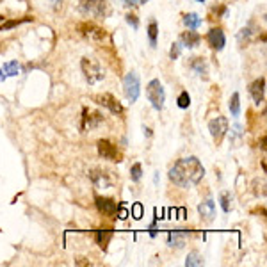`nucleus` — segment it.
<instances>
[{
    "instance_id": "4c0bfd02",
    "label": "nucleus",
    "mask_w": 267,
    "mask_h": 267,
    "mask_svg": "<svg viewBox=\"0 0 267 267\" xmlns=\"http://www.w3.org/2000/svg\"><path fill=\"white\" fill-rule=\"evenodd\" d=\"M0 22H4V16H0Z\"/></svg>"
},
{
    "instance_id": "39448f33",
    "label": "nucleus",
    "mask_w": 267,
    "mask_h": 267,
    "mask_svg": "<svg viewBox=\"0 0 267 267\" xmlns=\"http://www.w3.org/2000/svg\"><path fill=\"white\" fill-rule=\"evenodd\" d=\"M77 30H79L84 38L94 39V41H103V39L107 38V32H105L102 27H98L96 24H93V22H82V24L77 25Z\"/></svg>"
},
{
    "instance_id": "f8f14e48",
    "label": "nucleus",
    "mask_w": 267,
    "mask_h": 267,
    "mask_svg": "<svg viewBox=\"0 0 267 267\" xmlns=\"http://www.w3.org/2000/svg\"><path fill=\"white\" fill-rule=\"evenodd\" d=\"M249 94H251V98L255 100L257 105L264 103V98H266V79L260 77L253 82V84L249 86Z\"/></svg>"
},
{
    "instance_id": "a878e982",
    "label": "nucleus",
    "mask_w": 267,
    "mask_h": 267,
    "mask_svg": "<svg viewBox=\"0 0 267 267\" xmlns=\"http://www.w3.org/2000/svg\"><path fill=\"white\" fill-rule=\"evenodd\" d=\"M141 177H143V168H141L139 162H136V164L130 168V178H132V182H139Z\"/></svg>"
},
{
    "instance_id": "58836bf2",
    "label": "nucleus",
    "mask_w": 267,
    "mask_h": 267,
    "mask_svg": "<svg viewBox=\"0 0 267 267\" xmlns=\"http://www.w3.org/2000/svg\"><path fill=\"white\" fill-rule=\"evenodd\" d=\"M198 2H205V0H198Z\"/></svg>"
},
{
    "instance_id": "f3484780",
    "label": "nucleus",
    "mask_w": 267,
    "mask_h": 267,
    "mask_svg": "<svg viewBox=\"0 0 267 267\" xmlns=\"http://www.w3.org/2000/svg\"><path fill=\"white\" fill-rule=\"evenodd\" d=\"M20 73V64L18 61H9L4 64V68L0 70V80H5L7 77H16Z\"/></svg>"
},
{
    "instance_id": "9b49d317",
    "label": "nucleus",
    "mask_w": 267,
    "mask_h": 267,
    "mask_svg": "<svg viewBox=\"0 0 267 267\" xmlns=\"http://www.w3.org/2000/svg\"><path fill=\"white\" fill-rule=\"evenodd\" d=\"M94 102H98L100 105L107 107L113 114H123V105L114 98L113 94H109V93L98 94V96H94Z\"/></svg>"
},
{
    "instance_id": "20e7f679",
    "label": "nucleus",
    "mask_w": 267,
    "mask_h": 267,
    "mask_svg": "<svg viewBox=\"0 0 267 267\" xmlns=\"http://www.w3.org/2000/svg\"><path fill=\"white\" fill-rule=\"evenodd\" d=\"M146 96L150 100V103L153 105L157 111L164 107V100H166V94H164V88L160 84V80L153 79L150 84L146 86Z\"/></svg>"
},
{
    "instance_id": "5701e85b",
    "label": "nucleus",
    "mask_w": 267,
    "mask_h": 267,
    "mask_svg": "<svg viewBox=\"0 0 267 267\" xmlns=\"http://www.w3.org/2000/svg\"><path fill=\"white\" fill-rule=\"evenodd\" d=\"M230 111L234 116H239L240 114V96L239 93H234L232 94V98H230Z\"/></svg>"
},
{
    "instance_id": "aec40b11",
    "label": "nucleus",
    "mask_w": 267,
    "mask_h": 267,
    "mask_svg": "<svg viewBox=\"0 0 267 267\" xmlns=\"http://www.w3.org/2000/svg\"><path fill=\"white\" fill-rule=\"evenodd\" d=\"M111 239H113V232H103V230L96 232V242L100 244V248L102 249L107 248L109 242H111Z\"/></svg>"
},
{
    "instance_id": "f704fd0d",
    "label": "nucleus",
    "mask_w": 267,
    "mask_h": 267,
    "mask_svg": "<svg viewBox=\"0 0 267 267\" xmlns=\"http://www.w3.org/2000/svg\"><path fill=\"white\" fill-rule=\"evenodd\" d=\"M127 5H139V0H125Z\"/></svg>"
},
{
    "instance_id": "bb28decb",
    "label": "nucleus",
    "mask_w": 267,
    "mask_h": 267,
    "mask_svg": "<svg viewBox=\"0 0 267 267\" xmlns=\"http://www.w3.org/2000/svg\"><path fill=\"white\" fill-rule=\"evenodd\" d=\"M177 103H178V107H180V109H187L189 105H191V96H189L187 91H183V93L178 96Z\"/></svg>"
},
{
    "instance_id": "c85d7f7f",
    "label": "nucleus",
    "mask_w": 267,
    "mask_h": 267,
    "mask_svg": "<svg viewBox=\"0 0 267 267\" xmlns=\"http://www.w3.org/2000/svg\"><path fill=\"white\" fill-rule=\"evenodd\" d=\"M169 244L171 246H177V248H183V237L180 234H171L169 235Z\"/></svg>"
},
{
    "instance_id": "9d476101",
    "label": "nucleus",
    "mask_w": 267,
    "mask_h": 267,
    "mask_svg": "<svg viewBox=\"0 0 267 267\" xmlns=\"http://www.w3.org/2000/svg\"><path fill=\"white\" fill-rule=\"evenodd\" d=\"M94 203H96V208L100 210V214H103V216H109V217L116 216L118 208H119V205H118L114 200H111V198L96 196V198H94Z\"/></svg>"
},
{
    "instance_id": "0eeeda50",
    "label": "nucleus",
    "mask_w": 267,
    "mask_h": 267,
    "mask_svg": "<svg viewBox=\"0 0 267 267\" xmlns=\"http://www.w3.org/2000/svg\"><path fill=\"white\" fill-rule=\"evenodd\" d=\"M123 89H125V94H127V98L130 100L132 103L137 102V98H139V77L136 75V73H128L127 77H125V80H123Z\"/></svg>"
},
{
    "instance_id": "6e6552de",
    "label": "nucleus",
    "mask_w": 267,
    "mask_h": 267,
    "mask_svg": "<svg viewBox=\"0 0 267 267\" xmlns=\"http://www.w3.org/2000/svg\"><path fill=\"white\" fill-rule=\"evenodd\" d=\"M208 130H210V136L214 137V141L219 145L223 137H225V134L228 132V119L225 116H217L216 119H212L208 123Z\"/></svg>"
},
{
    "instance_id": "c9c22d12",
    "label": "nucleus",
    "mask_w": 267,
    "mask_h": 267,
    "mask_svg": "<svg viewBox=\"0 0 267 267\" xmlns=\"http://www.w3.org/2000/svg\"><path fill=\"white\" fill-rule=\"evenodd\" d=\"M145 134H146L148 137H150V136H151V130H150V128H145Z\"/></svg>"
},
{
    "instance_id": "412c9836",
    "label": "nucleus",
    "mask_w": 267,
    "mask_h": 267,
    "mask_svg": "<svg viewBox=\"0 0 267 267\" xmlns=\"http://www.w3.org/2000/svg\"><path fill=\"white\" fill-rule=\"evenodd\" d=\"M185 266H187V267H200V266H203L202 255L198 253V251H192V253H189L187 255V260H185Z\"/></svg>"
},
{
    "instance_id": "393cba45",
    "label": "nucleus",
    "mask_w": 267,
    "mask_h": 267,
    "mask_svg": "<svg viewBox=\"0 0 267 267\" xmlns=\"http://www.w3.org/2000/svg\"><path fill=\"white\" fill-rule=\"evenodd\" d=\"M32 18H22V20H9V22H4V24L0 25V32L2 30H9V29H13V27H16V25H20V24H25V22H30Z\"/></svg>"
},
{
    "instance_id": "cd10ccee",
    "label": "nucleus",
    "mask_w": 267,
    "mask_h": 267,
    "mask_svg": "<svg viewBox=\"0 0 267 267\" xmlns=\"http://www.w3.org/2000/svg\"><path fill=\"white\" fill-rule=\"evenodd\" d=\"M251 29L249 27H244L242 30H240L239 32V36H237V38H239V43L240 45H246V43H249V39H251Z\"/></svg>"
},
{
    "instance_id": "b1692460",
    "label": "nucleus",
    "mask_w": 267,
    "mask_h": 267,
    "mask_svg": "<svg viewBox=\"0 0 267 267\" xmlns=\"http://www.w3.org/2000/svg\"><path fill=\"white\" fill-rule=\"evenodd\" d=\"M157 36H159V25H157V22H151L148 25V38H150L151 47H157Z\"/></svg>"
},
{
    "instance_id": "7c9ffc66",
    "label": "nucleus",
    "mask_w": 267,
    "mask_h": 267,
    "mask_svg": "<svg viewBox=\"0 0 267 267\" xmlns=\"http://www.w3.org/2000/svg\"><path fill=\"white\" fill-rule=\"evenodd\" d=\"M132 216L136 217V219H141L143 217V205L141 203H136L134 208H132Z\"/></svg>"
},
{
    "instance_id": "ddd939ff",
    "label": "nucleus",
    "mask_w": 267,
    "mask_h": 267,
    "mask_svg": "<svg viewBox=\"0 0 267 267\" xmlns=\"http://www.w3.org/2000/svg\"><path fill=\"white\" fill-rule=\"evenodd\" d=\"M207 41L210 45L214 50H223L225 48V43H226V38H225V32L221 30V29H212L210 32L207 34Z\"/></svg>"
},
{
    "instance_id": "e433bc0d",
    "label": "nucleus",
    "mask_w": 267,
    "mask_h": 267,
    "mask_svg": "<svg viewBox=\"0 0 267 267\" xmlns=\"http://www.w3.org/2000/svg\"><path fill=\"white\" fill-rule=\"evenodd\" d=\"M146 2H148V0H139V4H146Z\"/></svg>"
},
{
    "instance_id": "a211bd4d",
    "label": "nucleus",
    "mask_w": 267,
    "mask_h": 267,
    "mask_svg": "<svg viewBox=\"0 0 267 267\" xmlns=\"http://www.w3.org/2000/svg\"><path fill=\"white\" fill-rule=\"evenodd\" d=\"M191 68L196 71L200 77L208 75V66H207V62H205L203 57H194V59H191Z\"/></svg>"
},
{
    "instance_id": "2f4dec72",
    "label": "nucleus",
    "mask_w": 267,
    "mask_h": 267,
    "mask_svg": "<svg viewBox=\"0 0 267 267\" xmlns=\"http://www.w3.org/2000/svg\"><path fill=\"white\" fill-rule=\"evenodd\" d=\"M127 22H128V24H130L134 29H137V27H139V20H137V16H136V14H127Z\"/></svg>"
},
{
    "instance_id": "f257e3e1",
    "label": "nucleus",
    "mask_w": 267,
    "mask_h": 267,
    "mask_svg": "<svg viewBox=\"0 0 267 267\" xmlns=\"http://www.w3.org/2000/svg\"><path fill=\"white\" fill-rule=\"evenodd\" d=\"M205 175V168L196 157H187L180 159L173 168L169 169V180L178 185V187H192L200 183V180Z\"/></svg>"
},
{
    "instance_id": "1a4fd4ad",
    "label": "nucleus",
    "mask_w": 267,
    "mask_h": 267,
    "mask_svg": "<svg viewBox=\"0 0 267 267\" xmlns=\"http://www.w3.org/2000/svg\"><path fill=\"white\" fill-rule=\"evenodd\" d=\"M103 121L102 114L98 111H91V109L86 107L82 111V121H80V130H88V128L98 127L100 123Z\"/></svg>"
},
{
    "instance_id": "f03ea898",
    "label": "nucleus",
    "mask_w": 267,
    "mask_h": 267,
    "mask_svg": "<svg viewBox=\"0 0 267 267\" xmlns=\"http://www.w3.org/2000/svg\"><path fill=\"white\" fill-rule=\"evenodd\" d=\"M80 68H82V73H84L86 80H88L89 84H96L100 80H103V70L102 66H100L98 61H94V59H89V57H84L82 62H80Z\"/></svg>"
},
{
    "instance_id": "4be33fe9",
    "label": "nucleus",
    "mask_w": 267,
    "mask_h": 267,
    "mask_svg": "<svg viewBox=\"0 0 267 267\" xmlns=\"http://www.w3.org/2000/svg\"><path fill=\"white\" fill-rule=\"evenodd\" d=\"M219 202H221V208H223L225 212L232 210V203H234V200H232V192H228V191L221 192Z\"/></svg>"
},
{
    "instance_id": "6ab92c4d",
    "label": "nucleus",
    "mask_w": 267,
    "mask_h": 267,
    "mask_svg": "<svg viewBox=\"0 0 267 267\" xmlns=\"http://www.w3.org/2000/svg\"><path fill=\"white\" fill-rule=\"evenodd\" d=\"M183 24H185L187 29H191V30H196V29L202 25V18H200L196 13H189L183 16Z\"/></svg>"
},
{
    "instance_id": "dca6fc26",
    "label": "nucleus",
    "mask_w": 267,
    "mask_h": 267,
    "mask_svg": "<svg viewBox=\"0 0 267 267\" xmlns=\"http://www.w3.org/2000/svg\"><path fill=\"white\" fill-rule=\"evenodd\" d=\"M198 210H200V214H202L207 221H212L214 219V214H216V203L212 202V200H207V202L200 203Z\"/></svg>"
},
{
    "instance_id": "473e14b6",
    "label": "nucleus",
    "mask_w": 267,
    "mask_h": 267,
    "mask_svg": "<svg viewBox=\"0 0 267 267\" xmlns=\"http://www.w3.org/2000/svg\"><path fill=\"white\" fill-rule=\"evenodd\" d=\"M212 13H216L217 16H225V14L228 13V11H226V7H225V5H216V7H214V9H212Z\"/></svg>"
},
{
    "instance_id": "2eb2a0df",
    "label": "nucleus",
    "mask_w": 267,
    "mask_h": 267,
    "mask_svg": "<svg viewBox=\"0 0 267 267\" xmlns=\"http://www.w3.org/2000/svg\"><path fill=\"white\" fill-rule=\"evenodd\" d=\"M89 177H91V180L94 182V185L100 189H107L109 185H111V180L107 178V175H103L100 169H93V171H89Z\"/></svg>"
},
{
    "instance_id": "4468645a",
    "label": "nucleus",
    "mask_w": 267,
    "mask_h": 267,
    "mask_svg": "<svg viewBox=\"0 0 267 267\" xmlns=\"http://www.w3.org/2000/svg\"><path fill=\"white\" fill-rule=\"evenodd\" d=\"M200 41H202V36L198 32H194V30H191V29H189L187 32H182V36H180V43H183V45L189 48L198 47Z\"/></svg>"
},
{
    "instance_id": "72a5a7b5",
    "label": "nucleus",
    "mask_w": 267,
    "mask_h": 267,
    "mask_svg": "<svg viewBox=\"0 0 267 267\" xmlns=\"http://www.w3.org/2000/svg\"><path fill=\"white\" fill-rule=\"evenodd\" d=\"M116 216H119V219L125 221L128 217V210H125V208H118V214Z\"/></svg>"
},
{
    "instance_id": "c756f323",
    "label": "nucleus",
    "mask_w": 267,
    "mask_h": 267,
    "mask_svg": "<svg viewBox=\"0 0 267 267\" xmlns=\"http://www.w3.org/2000/svg\"><path fill=\"white\" fill-rule=\"evenodd\" d=\"M180 50H182V45H180V43H173V45H171V50H169V57H171V59H177V57L180 56Z\"/></svg>"
},
{
    "instance_id": "423d86ee",
    "label": "nucleus",
    "mask_w": 267,
    "mask_h": 267,
    "mask_svg": "<svg viewBox=\"0 0 267 267\" xmlns=\"http://www.w3.org/2000/svg\"><path fill=\"white\" fill-rule=\"evenodd\" d=\"M98 153L100 157H103L105 160H111V162H121L123 160V155L121 151L118 150V146H114L113 143L107 139L98 141Z\"/></svg>"
},
{
    "instance_id": "7ed1b4c3",
    "label": "nucleus",
    "mask_w": 267,
    "mask_h": 267,
    "mask_svg": "<svg viewBox=\"0 0 267 267\" xmlns=\"http://www.w3.org/2000/svg\"><path fill=\"white\" fill-rule=\"evenodd\" d=\"M80 11L89 16L105 18L109 14V4L105 0H80Z\"/></svg>"
}]
</instances>
